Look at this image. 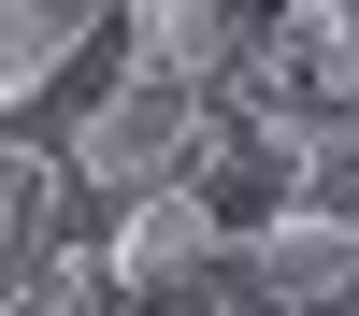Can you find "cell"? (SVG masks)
Returning a JSON list of instances; mask_svg holds the SVG:
<instances>
[{
  "instance_id": "cell-1",
  "label": "cell",
  "mask_w": 359,
  "mask_h": 316,
  "mask_svg": "<svg viewBox=\"0 0 359 316\" xmlns=\"http://www.w3.org/2000/svg\"><path fill=\"white\" fill-rule=\"evenodd\" d=\"M216 101L259 115V130L331 144L345 115H359V0H273V15H259V43H245V72H230Z\"/></svg>"
},
{
  "instance_id": "cell-2",
  "label": "cell",
  "mask_w": 359,
  "mask_h": 316,
  "mask_svg": "<svg viewBox=\"0 0 359 316\" xmlns=\"http://www.w3.org/2000/svg\"><path fill=\"white\" fill-rule=\"evenodd\" d=\"M201 130H216V86H187V72H130V86H115V101L72 130V144H57V158H72L86 216H130L144 187H187Z\"/></svg>"
},
{
  "instance_id": "cell-3",
  "label": "cell",
  "mask_w": 359,
  "mask_h": 316,
  "mask_svg": "<svg viewBox=\"0 0 359 316\" xmlns=\"http://www.w3.org/2000/svg\"><path fill=\"white\" fill-rule=\"evenodd\" d=\"M230 245H245V230H230L201 187H144L130 216L86 230V259H101V287H115L130 316H201L216 273H230Z\"/></svg>"
},
{
  "instance_id": "cell-4",
  "label": "cell",
  "mask_w": 359,
  "mask_h": 316,
  "mask_svg": "<svg viewBox=\"0 0 359 316\" xmlns=\"http://www.w3.org/2000/svg\"><path fill=\"white\" fill-rule=\"evenodd\" d=\"M216 302L230 316H345L359 302V216H273V230H245L230 273H216Z\"/></svg>"
},
{
  "instance_id": "cell-5",
  "label": "cell",
  "mask_w": 359,
  "mask_h": 316,
  "mask_svg": "<svg viewBox=\"0 0 359 316\" xmlns=\"http://www.w3.org/2000/svg\"><path fill=\"white\" fill-rule=\"evenodd\" d=\"M115 29H130V0H0V101L29 115L86 43H115Z\"/></svg>"
},
{
  "instance_id": "cell-6",
  "label": "cell",
  "mask_w": 359,
  "mask_h": 316,
  "mask_svg": "<svg viewBox=\"0 0 359 316\" xmlns=\"http://www.w3.org/2000/svg\"><path fill=\"white\" fill-rule=\"evenodd\" d=\"M130 43H144V72L230 86V72H245V43H259V15H245V0H130Z\"/></svg>"
},
{
  "instance_id": "cell-7",
  "label": "cell",
  "mask_w": 359,
  "mask_h": 316,
  "mask_svg": "<svg viewBox=\"0 0 359 316\" xmlns=\"http://www.w3.org/2000/svg\"><path fill=\"white\" fill-rule=\"evenodd\" d=\"M0 316H130L101 287V259H57V273H29V287H0Z\"/></svg>"
},
{
  "instance_id": "cell-8",
  "label": "cell",
  "mask_w": 359,
  "mask_h": 316,
  "mask_svg": "<svg viewBox=\"0 0 359 316\" xmlns=\"http://www.w3.org/2000/svg\"><path fill=\"white\" fill-rule=\"evenodd\" d=\"M201 316H230V302H201Z\"/></svg>"
}]
</instances>
